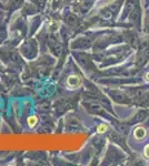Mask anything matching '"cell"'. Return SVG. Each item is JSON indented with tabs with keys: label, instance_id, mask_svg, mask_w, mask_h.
Listing matches in <instances>:
<instances>
[{
	"label": "cell",
	"instance_id": "1",
	"mask_svg": "<svg viewBox=\"0 0 149 166\" xmlns=\"http://www.w3.org/2000/svg\"><path fill=\"white\" fill-rule=\"evenodd\" d=\"M21 52L24 57L28 59L35 58L36 54H37V45L34 41H28L21 47Z\"/></svg>",
	"mask_w": 149,
	"mask_h": 166
},
{
	"label": "cell",
	"instance_id": "2",
	"mask_svg": "<svg viewBox=\"0 0 149 166\" xmlns=\"http://www.w3.org/2000/svg\"><path fill=\"white\" fill-rule=\"evenodd\" d=\"M109 94H110V96L118 103H129L130 102V99L128 98L124 92H121V91L115 90V91H110Z\"/></svg>",
	"mask_w": 149,
	"mask_h": 166
},
{
	"label": "cell",
	"instance_id": "3",
	"mask_svg": "<svg viewBox=\"0 0 149 166\" xmlns=\"http://www.w3.org/2000/svg\"><path fill=\"white\" fill-rule=\"evenodd\" d=\"M140 17H141V9L138 5L133 8V10L129 13V18H130V21L133 22L136 27H139L140 24Z\"/></svg>",
	"mask_w": 149,
	"mask_h": 166
},
{
	"label": "cell",
	"instance_id": "4",
	"mask_svg": "<svg viewBox=\"0 0 149 166\" xmlns=\"http://www.w3.org/2000/svg\"><path fill=\"white\" fill-rule=\"evenodd\" d=\"M138 5V0H127V2L125 5L124 8V15L121 16V18H126V17L133 10V8Z\"/></svg>",
	"mask_w": 149,
	"mask_h": 166
},
{
	"label": "cell",
	"instance_id": "5",
	"mask_svg": "<svg viewBox=\"0 0 149 166\" xmlns=\"http://www.w3.org/2000/svg\"><path fill=\"white\" fill-rule=\"evenodd\" d=\"M74 48H89L90 47V41L86 38H81V39L74 40L72 43Z\"/></svg>",
	"mask_w": 149,
	"mask_h": 166
},
{
	"label": "cell",
	"instance_id": "6",
	"mask_svg": "<svg viewBox=\"0 0 149 166\" xmlns=\"http://www.w3.org/2000/svg\"><path fill=\"white\" fill-rule=\"evenodd\" d=\"M65 19H66V22L69 24L70 27L77 26L78 19H77V17L74 16V15H72V13H67L66 17H65Z\"/></svg>",
	"mask_w": 149,
	"mask_h": 166
},
{
	"label": "cell",
	"instance_id": "7",
	"mask_svg": "<svg viewBox=\"0 0 149 166\" xmlns=\"http://www.w3.org/2000/svg\"><path fill=\"white\" fill-rule=\"evenodd\" d=\"M88 110L90 111L91 113H96V114H100V113H102V108H101L99 104H96V103H91V104H89L88 105Z\"/></svg>",
	"mask_w": 149,
	"mask_h": 166
},
{
	"label": "cell",
	"instance_id": "8",
	"mask_svg": "<svg viewBox=\"0 0 149 166\" xmlns=\"http://www.w3.org/2000/svg\"><path fill=\"white\" fill-rule=\"evenodd\" d=\"M49 45H50V50L52 51L53 54L58 55L60 50H61V45H59L58 42H56V41H51V42L49 43Z\"/></svg>",
	"mask_w": 149,
	"mask_h": 166
},
{
	"label": "cell",
	"instance_id": "9",
	"mask_svg": "<svg viewBox=\"0 0 149 166\" xmlns=\"http://www.w3.org/2000/svg\"><path fill=\"white\" fill-rule=\"evenodd\" d=\"M80 84V79L76 75H71L68 78V85L71 87H76Z\"/></svg>",
	"mask_w": 149,
	"mask_h": 166
},
{
	"label": "cell",
	"instance_id": "10",
	"mask_svg": "<svg viewBox=\"0 0 149 166\" xmlns=\"http://www.w3.org/2000/svg\"><path fill=\"white\" fill-rule=\"evenodd\" d=\"M146 136V131H145L144 127H138L135 131V137L137 140H142L144 137Z\"/></svg>",
	"mask_w": 149,
	"mask_h": 166
},
{
	"label": "cell",
	"instance_id": "11",
	"mask_svg": "<svg viewBox=\"0 0 149 166\" xmlns=\"http://www.w3.org/2000/svg\"><path fill=\"white\" fill-rule=\"evenodd\" d=\"M77 59H78V61H79L80 63L83 64V66H87V64L90 63L89 58H88L87 55H85V54H78Z\"/></svg>",
	"mask_w": 149,
	"mask_h": 166
},
{
	"label": "cell",
	"instance_id": "12",
	"mask_svg": "<svg viewBox=\"0 0 149 166\" xmlns=\"http://www.w3.org/2000/svg\"><path fill=\"white\" fill-rule=\"evenodd\" d=\"M140 103L142 105H148L149 104V92L148 93H142L140 95Z\"/></svg>",
	"mask_w": 149,
	"mask_h": 166
},
{
	"label": "cell",
	"instance_id": "13",
	"mask_svg": "<svg viewBox=\"0 0 149 166\" xmlns=\"http://www.w3.org/2000/svg\"><path fill=\"white\" fill-rule=\"evenodd\" d=\"M146 112H144V111H141V112H139L138 114H137L136 116H135V119H133V122H139V121H144L145 119H146Z\"/></svg>",
	"mask_w": 149,
	"mask_h": 166
},
{
	"label": "cell",
	"instance_id": "14",
	"mask_svg": "<svg viewBox=\"0 0 149 166\" xmlns=\"http://www.w3.org/2000/svg\"><path fill=\"white\" fill-rule=\"evenodd\" d=\"M24 3V0H10V7L11 9H17L18 7Z\"/></svg>",
	"mask_w": 149,
	"mask_h": 166
},
{
	"label": "cell",
	"instance_id": "15",
	"mask_svg": "<svg viewBox=\"0 0 149 166\" xmlns=\"http://www.w3.org/2000/svg\"><path fill=\"white\" fill-rule=\"evenodd\" d=\"M141 58L144 61L149 60V47L146 48L145 50H142V54H141Z\"/></svg>",
	"mask_w": 149,
	"mask_h": 166
},
{
	"label": "cell",
	"instance_id": "16",
	"mask_svg": "<svg viewBox=\"0 0 149 166\" xmlns=\"http://www.w3.org/2000/svg\"><path fill=\"white\" fill-rule=\"evenodd\" d=\"M6 38H7V32H6L5 28H1V29H0V42L3 41Z\"/></svg>",
	"mask_w": 149,
	"mask_h": 166
},
{
	"label": "cell",
	"instance_id": "17",
	"mask_svg": "<svg viewBox=\"0 0 149 166\" xmlns=\"http://www.w3.org/2000/svg\"><path fill=\"white\" fill-rule=\"evenodd\" d=\"M145 30L146 32H149V11L146 16V20H145Z\"/></svg>",
	"mask_w": 149,
	"mask_h": 166
},
{
	"label": "cell",
	"instance_id": "18",
	"mask_svg": "<svg viewBox=\"0 0 149 166\" xmlns=\"http://www.w3.org/2000/svg\"><path fill=\"white\" fill-rule=\"evenodd\" d=\"M28 123H29L30 126H34V125L37 123V117H36V116H31V117H29Z\"/></svg>",
	"mask_w": 149,
	"mask_h": 166
},
{
	"label": "cell",
	"instance_id": "19",
	"mask_svg": "<svg viewBox=\"0 0 149 166\" xmlns=\"http://www.w3.org/2000/svg\"><path fill=\"white\" fill-rule=\"evenodd\" d=\"M106 130H107L106 125H100V126L98 127V132H99V133H102V132H105Z\"/></svg>",
	"mask_w": 149,
	"mask_h": 166
},
{
	"label": "cell",
	"instance_id": "20",
	"mask_svg": "<svg viewBox=\"0 0 149 166\" xmlns=\"http://www.w3.org/2000/svg\"><path fill=\"white\" fill-rule=\"evenodd\" d=\"M145 155H146V157H149V145H147L145 147Z\"/></svg>",
	"mask_w": 149,
	"mask_h": 166
},
{
	"label": "cell",
	"instance_id": "21",
	"mask_svg": "<svg viewBox=\"0 0 149 166\" xmlns=\"http://www.w3.org/2000/svg\"><path fill=\"white\" fill-rule=\"evenodd\" d=\"M147 79H148V80H149V73H148V74H147Z\"/></svg>",
	"mask_w": 149,
	"mask_h": 166
},
{
	"label": "cell",
	"instance_id": "22",
	"mask_svg": "<svg viewBox=\"0 0 149 166\" xmlns=\"http://www.w3.org/2000/svg\"><path fill=\"white\" fill-rule=\"evenodd\" d=\"M147 123H148V125H149V121H148V122H147Z\"/></svg>",
	"mask_w": 149,
	"mask_h": 166
},
{
	"label": "cell",
	"instance_id": "23",
	"mask_svg": "<svg viewBox=\"0 0 149 166\" xmlns=\"http://www.w3.org/2000/svg\"><path fill=\"white\" fill-rule=\"evenodd\" d=\"M69 1H70V0H69Z\"/></svg>",
	"mask_w": 149,
	"mask_h": 166
}]
</instances>
